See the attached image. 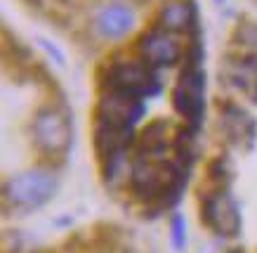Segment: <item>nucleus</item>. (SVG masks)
<instances>
[{
  "label": "nucleus",
  "instance_id": "f257e3e1",
  "mask_svg": "<svg viewBox=\"0 0 257 253\" xmlns=\"http://www.w3.org/2000/svg\"><path fill=\"white\" fill-rule=\"evenodd\" d=\"M189 163L175 154L170 156H140L133 154L130 158V171H127V192L137 199L140 204L147 206V211H168L179 204V199L187 190Z\"/></svg>",
  "mask_w": 257,
  "mask_h": 253
},
{
  "label": "nucleus",
  "instance_id": "f03ea898",
  "mask_svg": "<svg viewBox=\"0 0 257 253\" xmlns=\"http://www.w3.org/2000/svg\"><path fill=\"white\" fill-rule=\"evenodd\" d=\"M97 93H123L140 100H151L163 93V78L158 69L137 55H111L97 66Z\"/></svg>",
  "mask_w": 257,
  "mask_h": 253
},
{
  "label": "nucleus",
  "instance_id": "7ed1b4c3",
  "mask_svg": "<svg viewBox=\"0 0 257 253\" xmlns=\"http://www.w3.org/2000/svg\"><path fill=\"white\" fill-rule=\"evenodd\" d=\"M31 140L50 168L66 161L73 144V121L64 97H50L33 111L31 119Z\"/></svg>",
  "mask_w": 257,
  "mask_h": 253
},
{
  "label": "nucleus",
  "instance_id": "20e7f679",
  "mask_svg": "<svg viewBox=\"0 0 257 253\" xmlns=\"http://www.w3.org/2000/svg\"><path fill=\"white\" fill-rule=\"evenodd\" d=\"M59 190V178L55 168H29L24 173H17L5 180L3 185V204L5 208L19 211V213H31L38 211L45 204L55 199Z\"/></svg>",
  "mask_w": 257,
  "mask_h": 253
},
{
  "label": "nucleus",
  "instance_id": "39448f33",
  "mask_svg": "<svg viewBox=\"0 0 257 253\" xmlns=\"http://www.w3.org/2000/svg\"><path fill=\"white\" fill-rule=\"evenodd\" d=\"M205 69L203 66H182L175 86L170 88V107L184 126L201 130L205 123Z\"/></svg>",
  "mask_w": 257,
  "mask_h": 253
},
{
  "label": "nucleus",
  "instance_id": "423d86ee",
  "mask_svg": "<svg viewBox=\"0 0 257 253\" xmlns=\"http://www.w3.org/2000/svg\"><path fill=\"white\" fill-rule=\"evenodd\" d=\"M201 222L217 237L234 239L241 234V206L234 199L231 190L201 192Z\"/></svg>",
  "mask_w": 257,
  "mask_h": 253
},
{
  "label": "nucleus",
  "instance_id": "0eeeda50",
  "mask_svg": "<svg viewBox=\"0 0 257 253\" xmlns=\"http://www.w3.org/2000/svg\"><path fill=\"white\" fill-rule=\"evenodd\" d=\"M133 55L151 64L154 69H172L179 62H184V43L158 26H149L135 38Z\"/></svg>",
  "mask_w": 257,
  "mask_h": 253
},
{
  "label": "nucleus",
  "instance_id": "6e6552de",
  "mask_svg": "<svg viewBox=\"0 0 257 253\" xmlns=\"http://www.w3.org/2000/svg\"><path fill=\"white\" fill-rule=\"evenodd\" d=\"M144 114H147V100L123 93H99L92 109V121L135 130L137 123L144 119Z\"/></svg>",
  "mask_w": 257,
  "mask_h": 253
},
{
  "label": "nucleus",
  "instance_id": "1a4fd4ad",
  "mask_svg": "<svg viewBox=\"0 0 257 253\" xmlns=\"http://www.w3.org/2000/svg\"><path fill=\"white\" fill-rule=\"evenodd\" d=\"M215 107H217L219 130L224 133L226 142L231 147L250 149L257 137V121L252 119V114L243 109L238 102H234L231 97H217Z\"/></svg>",
  "mask_w": 257,
  "mask_h": 253
},
{
  "label": "nucleus",
  "instance_id": "9d476101",
  "mask_svg": "<svg viewBox=\"0 0 257 253\" xmlns=\"http://www.w3.org/2000/svg\"><path fill=\"white\" fill-rule=\"evenodd\" d=\"M151 26H158L175 36H196L203 33L201 12L196 0H163L154 15Z\"/></svg>",
  "mask_w": 257,
  "mask_h": 253
},
{
  "label": "nucleus",
  "instance_id": "9b49d317",
  "mask_svg": "<svg viewBox=\"0 0 257 253\" xmlns=\"http://www.w3.org/2000/svg\"><path fill=\"white\" fill-rule=\"evenodd\" d=\"M94 33L104 40H120L135 29V10L130 3L111 0L94 15Z\"/></svg>",
  "mask_w": 257,
  "mask_h": 253
},
{
  "label": "nucleus",
  "instance_id": "f8f14e48",
  "mask_svg": "<svg viewBox=\"0 0 257 253\" xmlns=\"http://www.w3.org/2000/svg\"><path fill=\"white\" fill-rule=\"evenodd\" d=\"M241 90L250 102L257 104V55L236 52L222 59V83Z\"/></svg>",
  "mask_w": 257,
  "mask_h": 253
},
{
  "label": "nucleus",
  "instance_id": "ddd939ff",
  "mask_svg": "<svg viewBox=\"0 0 257 253\" xmlns=\"http://www.w3.org/2000/svg\"><path fill=\"white\" fill-rule=\"evenodd\" d=\"M231 182H234V166H231V161L224 154H219V156H212L208 161V166H205L201 192L231 190Z\"/></svg>",
  "mask_w": 257,
  "mask_h": 253
},
{
  "label": "nucleus",
  "instance_id": "4468645a",
  "mask_svg": "<svg viewBox=\"0 0 257 253\" xmlns=\"http://www.w3.org/2000/svg\"><path fill=\"white\" fill-rule=\"evenodd\" d=\"M231 48H238V52H252L257 55V22L255 19H248V17H241L236 26L231 29Z\"/></svg>",
  "mask_w": 257,
  "mask_h": 253
},
{
  "label": "nucleus",
  "instance_id": "2eb2a0df",
  "mask_svg": "<svg viewBox=\"0 0 257 253\" xmlns=\"http://www.w3.org/2000/svg\"><path fill=\"white\" fill-rule=\"evenodd\" d=\"M170 241L175 251H184V246H187V220L182 213L170 215Z\"/></svg>",
  "mask_w": 257,
  "mask_h": 253
},
{
  "label": "nucleus",
  "instance_id": "dca6fc26",
  "mask_svg": "<svg viewBox=\"0 0 257 253\" xmlns=\"http://www.w3.org/2000/svg\"><path fill=\"white\" fill-rule=\"evenodd\" d=\"M26 3H29V5H31L33 10L43 12V15L57 17L59 12H64V10L69 8L73 0H26Z\"/></svg>",
  "mask_w": 257,
  "mask_h": 253
},
{
  "label": "nucleus",
  "instance_id": "f3484780",
  "mask_svg": "<svg viewBox=\"0 0 257 253\" xmlns=\"http://www.w3.org/2000/svg\"><path fill=\"white\" fill-rule=\"evenodd\" d=\"M38 45H40L43 50H45L47 55L52 57V59H55V62L59 64V66H64V62H66V59H64V52H62L59 48H57L55 43H50L47 38H38Z\"/></svg>",
  "mask_w": 257,
  "mask_h": 253
},
{
  "label": "nucleus",
  "instance_id": "a211bd4d",
  "mask_svg": "<svg viewBox=\"0 0 257 253\" xmlns=\"http://www.w3.org/2000/svg\"><path fill=\"white\" fill-rule=\"evenodd\" d=\"M226 253H245L243 248H231V251H226Z\"/></svg>",
  "mask_w": 257,
  "mask_h": 253
},
{
  "label": "nucleus",
  "instance_id": "6ab92c4d",
  "mask_svg": "<svg viewBox=\"0 0 257 253\" xmlns=\"http://www.w3.org/2000/svg\"><path fill=\"white\" fill-rule=\"evenodd\" d=\"M215 3H217V5H224V3H226V0H215Z\"/></svg>",
  "mask_w": 257,
  "mask_h": 253
},
{
  "label": "nucleus",
  "instance_id": "aec40b11",
  "mask_svg": "<svg viewBox=\"0 0 257 253\" xmlns=\"http://www.w3.org/2000/svg\"><path fill=\"white\" fill-rule=\"evenodd\" d=\"M140 5H142V0H140Z\"/></svg>",
  "mask_w": 257,
  "mask_h": 253
}]
</instances>
